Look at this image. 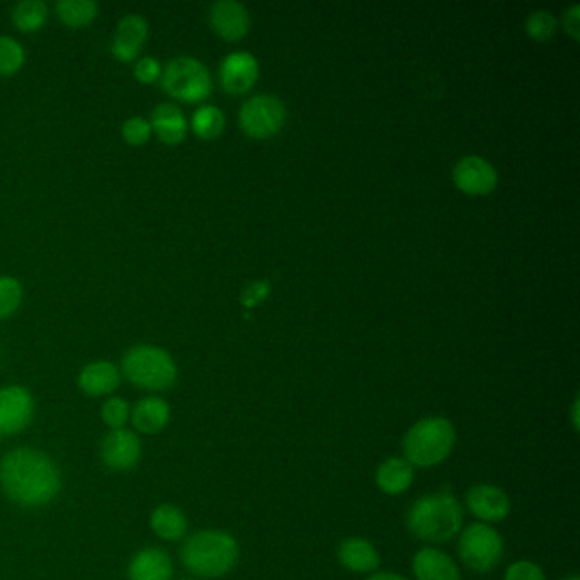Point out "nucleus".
<instances>
[{
    "instance_id": "5701e85b",
    "label": "nucleus",
    "mask_w": 580,
    "mask_h": 580,
    "mask_svg": "<svg viewBox=\"0 0 580 580\" xmlns=\"http://www.w3.org/2000/svg\"><path fill=\"white\" fill-rule=\"evenodd\" d=\"M150 528L160 540L179 541L188 533V518L181 507L160 504L150 516Z\"/></svg>"
},
{
    "instance_id": "f257e3e1",
    "label": "nucleus",
    "mask_w": 580,
    "mask_h": 580,
    "mask_svg": "<svg viewBox=\"0 0 580 580\" xmlns=\"http://www.w3.org/2000/svg\"><path fill=\"white\" fill-rule=\"evenodd\" d=\"M0 487L18 506L36 509L57 499L62 475L57 463L35 448H16L0 460Z\"/></svg>"
},
{
    "instance_id": "c85d7f7f",
    "label": "nucleus",
    "mask_w": 580,
    "mask_h": 580,
    "mask_svg": "<svg viewBox=\"0 0 580 580\" xmlns=\"http://www.w3.org/2000/svg\"><path fill=\"white\" fill-rule=\"evenodd\" d=\"M526 31L536 41H548L557 33V19L550 11H535L526 19Z\"/></svg>"
},
{
    "instance_id": "9b49d317",
    "label": "nucleus",
    "mask_w": 580,
    "mask_h": 580,
    "mask_svg": "<svg viewBox=\"0 0 580 580\" xmlns=\"http://www.w3.org/2000/svg\"><path fill=\"white\" fill-rule=\"evenodd\" d=\"M142 456V441L130 429H113L101 443L104 465L114 472H128L137 465Z\"/></svg>"
},
{
    "instance_id": "f8f14e48",
    "label": "nucleus",
    "mask_w": 580,
    "mask_h": 580,
    "mask_svg": "<svg viewBox=\"0 0 580 580\" xmlns=\"http://www.w3.org/2000/svg\"><path fill=\"white\" fill-rule=\"evenodd\" d=\"M259 77V62L249 52H234L223 58L220 65V82L228 94H245L251 91Z\"/></svg>"
},
{
    "instance_id": "dca6fc26",
    "label": "nucleus",
    "mask_w": 580,
    "mask_h": 580,
    "mask_svg": "<svg viewBox=\"0 0 580 580\" xmlns=\"http://www.w3.org/2000/svg\"><path fill=\"white\" fill-rule=\"evenodd\" d=\"M121 371L111 361H92L80 370L79 388L89 397H108L121 385Z\"/></svg>"
},
{
    "instance_id": "412c9836",
    "label": "nucleus",
    "mask_w": 580,
    "mask_h": 580,
    "mask_svg": "<svg viewBox=\"0 0 580 580\" xmlns=\"http://www.w3.org/2000/svg\"><path fill=\"white\" fill-rule=\"evenodd\" d=\"M337 555L347 570L358 574L373 572L380 565V555L375 546L363 538H347L342 541Z\"/></svg>"
},
{
    "instance_id": "b1692460",
    "label": "nucleus",
    "mask_w": 580,
    "mask_h": 580,
    "mask_svg": "<svg viewBox=\"0 0 580 580\" xmlns=\"http://www.w3.org/2000/svg\"><path fill=\"white\" fill-rule=\"evenodd\" d=\"M58 18L70 28H84L97 18L99 6L94 0H60L57 2Z\"/></svg>"
},
{
    "instance_id": "6e6552de",
    "label": "nucleus",
    "mask_w": 580,
    "mask_h": 580,
    "mask_svg": "<svg viewBox=\"0 0 580 580\" xmlns=\"http://www.w3.org/2000/svg\"><path fill=\"white\" fill-rule=\"evenodd\" d=\"M239 121L249 137L257 140L273 137L285 126L286 106L278 97L259 94L245 101Z\"/></svg>"
},
{
    "instance_id": "4be33fe9",
    "label": "nucleus",
    "mask_w": 580,
    "mask_h": 580,
    "mask_svg": "<svg viewBox=\"0 0 580 580\" xmlns=\"http://www.w3.org/2000/svg\"><path fill=\"white\" fill-rule=\"evenodd\" d=\"M414 467L405 458H388L376 470V485L388 495L404 494L414 482Z\"/></svg>"
},
{
    "instance_id": "f3484780",
    "label": "nucleus",
    "mask_w": 580,
    "mask_h": 580,
    "mask_svg": "<svg viewBox=\"0 0 580 580\" xmlns=\"http://www.w3.org/2000/svg\"><path fill=\"white\" fill-rule=\"evenodd\" d=\"M172 575V558L157 546H147L135 553L128 565V580H172Z\"/></svg>"
},
{
    "instance_id": "0eeeda50",
    "label": "nucleus",
    "mask_w": 580,
    "mask_h": 580,
    "mask_svg": "<svg viewBox=\"0 0 580 580\" xmlns=\"http://www.w3.org/2000/svg\"><path fill=\"white\" fill-rule=\"evenodd\" d=\"M458 550L465 565L478 574H487L501 562L504 541L489 524L473 523L461 533Z\"/></svg>"
},
{
    "instance_id": "7c9ffc66",
    "label": "nucleus",
    "mask_w": 580,
    "mask_h": 580,
    "mask_svg": "<svg viewBox=\"0 0 580 580\" xmlns=\"http://www.w3.org/2000/svg\"><path fill=\"white\" fill-rule=\"evenodd\" d=\"M121 135L130 145H143L152 137V125L142 116H131L121 126Z\"/></svg>"
},
{
    "instance_id": "cd10ccee",
    "label": "nucleus",
    "mask_w": 580,
    "mask_h": 580,
    "mask_svg": "<svg viewBox=\"0 0 580 580\" xmlns=\"http://www.w3.org/2000/svg\"><path fill=\"white\" fill-rule=\"evenodd\" d=\"M23 303V286L19 279L0 276V320L9 319Z\"/></svg>"
},
{
    "instance_id": "39448f33",
    "label": "nucleus",
    "mask_w": 580,
    "mask_h": 580,
    "mask_svg": "<svg viewBox=\"0 0 580 580\" xmlns=\"http://www.w3.org/2000/svg\"><path fill=\"white\" fill-rule=\"evenodd\" d=\"M121 375H125L133 387L148 392H164L176 385L177 364L162 347L138 344L123 356Z\"/></svg>"
},
{
    "instance_id": "72a5a7b5",
    "label": "nucleus",
    "mask_w": 580,
    "mask_h": 580,
    "mask_svg": "<svg viewBox=\"0 0 580 580\" xmlns=\"http://www.w3.org/2000/svg\"><path fill=\"white\" fill-rule=\"evenodd\" d=\"M580 7L579 4H574V6L567 9V11L563 12L562 24L563 29H565V33L567 35L572 36L574 40H579L580 36Z\"/></svg>"
},
{
    "instance_id": "f704fd0d",
    "label": "nucleus",
    "mask_w": 580,
    "mask_h": 580,
    "mask_svg": "<svg viewBox=\"0 0 580 580\" xmlns=\"http://www.w3.org/2000/svg\"><path fill=\"white\" fill-rule=\"evenodd\" d=\"M266 293H269V283H266V281L254 283V285L247 286V290L242 295V303H244L245 307H252V305L261 302Z\"/></svg>"
},
{
    "instance_id": "9d476101",
    "label": "nucleus",
    "mask_w": 580,
    "mask_h": 580,
    "mask_svg": "<svg viewBox=\"0 0 580 580\" xmlns=\"http://www.w3.org/2000/svg\"><path fill=\"white\" fill-rule=\"evenodd\" d=\"M456 188L470 196H485L497 188L499 176L489 160L478 155H467L458 160L453 169Z\"/></svg>"
},
{
    "instance_id": "6ab92c4d",
    "label": "nucleus",
    "mask_w": 580,
    "mask_h": 580,
    "mask_svg": "<svg viewBox=\"0 0 580 580\" xmlns=\"http://www.w3.org/2000/svg\"><path fill=\"white\" fill-rule=\"evenodd\" d=\"M150 125H152V133L159 137L160 142L167 145H177L188 135V120L176 104H159L152 111Z\"/></svg>"
},
{
    "instance_id": "1a4fd4ad",
    "label": "nucleus",
    "mask_w": 580,
    "mask_h": 580,
    "mask_svg": "<svg viewBox=\"0 0 580 580\" xmlns=\"http://www.w3.org/2000/svg\"><path fill=\"white\" fill-rule=\"evenodd\" d=\"M35 417V399L28 388L7 385L0 388V433H23Z\"/></svg>"
},
{
    "instance_id": "2f4dec72",
    "label": "nucleus",
    "mask_w": 580,
    "mask_h": 580,
    "mask_svg": "<svg viewBox=\"0 0 580 580\" xmlns=\"http://www.w3.org/2000/svg\"><path fill=\"white\" fill-rule=\"evenodd\" d=\"M504 580H546V577L535 562L518 560L506 570Z\"/></svg>"
},
{
    "instance_id": "58836bf2",
    "label": "nucleus",
    "mask_w": 580,
    "mask_h": 580,
    "mask_svg": "<svg viewBox=\"0 0 580 580\" xmlns=\"http://www.w3.org/2000/svg\"><path fill=\"white\" fill-rule=\"evenodd\" d=\"M2 439H4V434L0 433V443H2Z\"/></svg>"
},
{
    "instance_id": "bb28decb",
    "label": "nucleus",
    "mask_w": 580,
    "mask_h": 580,
    "mask_svg": "<svg viewBox=\"0 0 580 580\" xmlns=\"http://www.w3.org/2000/svg\"><path fill=\"white\" fill-rule=\"evenodd\" d=\"M26 60L24 48L12 36L0 35V75H12L19 72Z\"/></svg>"
},
{
    "instance_id": "7ed1b4c3",
    "label": "nucleus",
    "mask_w": 580,
    "mask_h": 580,
    "mask_svg": "<svg viewBox=\"0 0 580 580\" xmlns=\"http://www.w3.org/2000/svg\"><path fill=\"white\" fill-rule=\"evenodd\" d=\"M463 524V509L450 490L422 495L407 514L410 533L422 541L443 543L458 535Z\"/></svg>"
},
{
    "instance_id": "c9c22d12",
    "label": "nucleus",
    "mask_w": 580,
    "mask_h": 580,
    "mask_svg": "<svg viewBox=\"0 0 580 580\" xmlns=\"http://www.w3.org/2000/svg\"><path fill=\"white\" fill-rule=\"evenodd\" d=\"M368 580H409L399 574H392V572H380V574L371 575Z\"/></svg>"
},
{
    "instance_id": "ea45409f",
    "label": "nucleus",
    "mask_w": 580,
    "mask_h": 580,
    "mask_svg": "<svg viewBox=\"0 0 580 580\" xmlns=\"http://www.w3.org/2000/svg\"><path fill=\"white\" fill-rule=\"evenodd\" d=\"M182 580H196V579H182Z\"/></svg>"
},
{
    "instance_id": "c756f323",
    "label": "nucleus",
    "mask_w": 580,
    "mask_h": 580,
    "mask_svg": "<svg viewBox=\"0 0 580 580\" xmlns=\"http://www.w3.org/2000/svg\"><path fill=\"white\" fill-rule=\"evenodd\" d=\"M131 409L128 402L121 397H109L101 407V417L104 424L113 429H123L130 421Z\"/></svg>"
},
{
    "instance_id": "423d86ee",
    "label": "nucleus",
    "mask_w": 580,
    "mask_h": 580,
    "mask_svg": "<svg viewBox=\"0 0 580 580\" xmlns=\"http://www.w3.org/2000/svg\"><path fill=\"white\" fill-rule=\"evenodd\" d=\"M162 87L169 96L184 103H198L210 96V70L205 63L193 57H176L165 65L160 77Z\"/></svg>"
},
{
    "instance_id": "f03ea898",
    "label": "nucleus",
    "mask_w": 580,
    "mask_h": 580,
    "mask_svg": "<svg viewBox=\"0 0 580 580\" xmlns=\"http://www.w3.org/2000/svg\"><path fill=\"white\" fill-rule=\"evenodd\" d=\"M239 545L234 536L220 529H203L188 536L181 546L184 569L201 579H218L234 569Z\"/></svg>"
},
{
    "instance_id": "a878e982",
    "label": "nucleus",
    "mask_w": 580,
    "mask_h": 580,
    "mask_svg": "<svg viewBox=\"0 0 580 580\" xmlns=\"http://www.w3.org/2000/svg\"><path fill=\"white\" fill-rule=\"evenodd\" d=\"M191 126L198 137L203 140H213L220 137L225 130V114L217 106L206 104L194 111Z\"/></svg>"
},
{
    "instance_id": "e433bc0d",
    "label": "nucleus",
    "mask_w": 580,
    "mask_h": 580,
    "mask_svg": "<svg viewBox=\"0 0 580 580\" xmlns=\"http://www.w3.org/2000/svg\"><path fill=\"white\" fill-rule=\"evenodd\" d=\"M572 419H574L575 431H579V399L575 400L574 410H572Z\"/></svg>"
},
{
    "instance_id": "a211bd4d",
    "label": "nucleus",
    "mask_w": 580,
    "mask_h": 580,
    "mask_svg": "<svg viewBox=\"0 0 580 580\" xmlns=\"http://www.w3.org/2000/svg\"><path fill=\"white\" fill-rule=\"evenodd\" d=\"M131 424L142 434H159L171 421V407L160 397H143L131 409Z\"/></svg>"
},
{
    "instance_id": "4c0bfd02",
    "label": "nucleus",
    "mask_w": 580,
    "mask_h": 580,
    "mask_svg": "<svg viewBox=\"0 0 580 580\" xmlns=\"http://www.w3.org/2000/svg\"><path fill=\"white\" fill-rule=\"evenodd\" d=\"M562 580H580L579 577H577V575H572V577H567V579H562Z\"/></svg>"
},
{
    "instance_id": "20e7f679",
    "label": "nucleus",
    "mask_w": 580,
    "mask_h": 580,
    "mask_svg": "<svg viewBox=\"0 0 580 580\" xmlns=\"http://www.w3.org/2000/svg\"><path fill=\"white\" fill-rule=\"evenodd\" d=\"M456 429L444 417H427L405 434L404 455L412 467L429 468L443 463L455 448Z\"/></svg>"
},
{
    "instance_id": "473e14b6",
    "label": "nucleus",
    "mask_w": 580,
    "mask_h": 580,
    "mask_svg": "<svg viewBox=\"0 0 580 580\" xmlns=\"http://www.w3.org/2000/svg\"><path fill=\"white\" fill-rule=\"evenodd\" d=\"M133 74L142 84H154L162 77V65L154 57H142L135 63Z\"/></svg>"
},
{
    "instance_id": "aec40b11",
    "label": "nucleus",
    "mask_w": 580,
    "mask_h": 580,
    "mask_svg": "<svg viewBox=\"0 0 580 580\" xmlns=\"http://www.w3.org/2000/svg\"><path fill=\"white\" fill-rule=\"evenodd\" d=\"M412 569L417 580H461L456 563L438 548H422L417 552Z\"/></svg>"
},
{
    "instance_id": "ddd939ff",
    "label": "nucleus",
    "mask_w": 580,
    "mask_h": 580,
    "mask_svg": "<svg viewBox=\"0 0 580 580\" xmlns=\"http://www.w3.org/2000/svg\"><path fill=\"white\" fill-rule=\"evenodd\" d=\"M468 511L484 523H499L511 512V499L504 490L490 484L475 485L467 492Z\"/></svg>"
},
{
    "instance_id": "393cba45",
    "label": "nucleus",
    "mask_w": 580,
    "mask_h": 580,
    "mask_svg": "<svg viewBox=\"0 0 580 580\" xmlns=\"http://www.w3.org/2000/svg\"><path fill=\"white\" fill-rule=\"evenodd\" d=\"M48 19V6L43 0H21L12 9V23L24 33H35Z\"/></svg>"
},
{
    "instance_id": "4468645a",
    "label": "nucleus",
    "mask_w": 580,
    "mask_h": 580,
    "mask_svg": "<svg viewBox=\"0 0 580 580\" xmlns=\"http://www.w3.org/2000/svg\"><path fill=\"white\" fill-rule=\"evenodd\" d=\"M210 24L223 40L237 41L247 35L251 18L247 9L237 0H218L211 6Z\"/></svg>"
},
{
    "instance_id": "2eb2a0df",
    "label": "nucleus",
    "mask_w": 580,
    "mask_h": 580,
    "mask_svg": "<svg viewBox=\"0 0 580 580\" xmlns=\"http://www.w3.org/2000/svg\"><path fill=\"white\" fill-rule=\"evenodd\" d=\"M147 38V19L140 14H126L116 26L111 52L121 62H131L140 55Z\"/></svg>"
}]
</instances>
